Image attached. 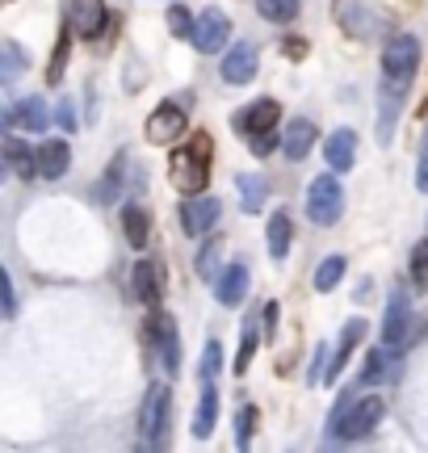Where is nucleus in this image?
<instances>
[{"instance_id": "nucleus-17", "label": "nucleus", "mask_w": 428, "mask_h": 453, "mask_svg": "<svg viewBox=\"0 0 428 453\" xmlns=\"http://www.w3.org/2000/svg\"><path fill=\"white\" fill-rule=\"evenodd\" d=\"M365 340V319H348L345 332H340V344H336V353H328V365H324V382H336L340 373H345L348 357H353V349Z\"/></svg>"}, {"instance_id": "nucleus-39", "label": "nucleus", "mask_w": 428, "mask_h": 453, "mask_svg": "<svg viewBox=\"0 0 428 453\" xmlns=\"http://www.w3.org/2000/svg\"><path fill=\"white\" fill-rule=\"evenodd\" d=\"M252 353H256V327H244V340H240V353H235V373H244L252 365Z\"/></svg>"}, {"instance_id": "nucleus-38", "label": "nucleus", "mask_w": 428, "mask_h": 453, "mask_svg": "<svg viewBox=\"0 0 428 453\" xmlns=\"http://www.w3.org/2000/svg\"><path fill=\"white\" fill-rule=\"evenodd\" d=\"M0 315H4V319H13V315H17L13 277H9V269H4V265H0Z\"/></svg>"}, {"instance_id": "nucleus-4", "label": "nucleus", "mask_w": 428, "mask_h": 453, "mask_svg": "<svg viewBox=\"0 0 428 453\" xmlns=\"http://www.w3.org/2000/svg\"><path fill=\"white\" fill-rule=\"evenodd\" d=\"M340 214H345V189H340L336 173L315 177L311 189H307V219H311L315 226H336Z\"/></svg>"}, {"instance_id": "nucleus-12", "label": "nucleus", "mask_w": 428, "mask_h": 453, "mask_svg": "<svg viewBox=\"0 0 428 453\" xmlns=\"http://www.w3.org/2000/svg\"><path fill=\"white\" fill-rule=\"evenodd\" d=\"M248 286H252V273H248L244 260H231L223 273L214 277V298L223 303V307H240L248 298Z\"/></svg>"}, {"instance_id": "nucleus-19", "label": "nucleus", "mask_w": 428, "mask_h": 453, "mask_svg": "<svg viewBox=\"0 0 428 453\" xmlns=\"http://www.w3.org/2000/svg\"><path fill=\"white\" fill-rule=\"evenodd\" d=\"M324 156H328V168L340 177L357 164V134L353 130H332L328 143H324Z\"/></svg>"}, {"instance_id": "nucleus-24", "label": "nucleus", "mask_w": 428, "mask_h": 453, "mask_svg": "<svg viewBox=\"0 0 428 453\" xmlns=\"http://www.w3.org/2000/svg\"><path fill=\"white\" fill-rule=\"evenodd\" d=\"M235 194H240L244 214H261L264 211V194H269V180H264L261 173H240V177H235Z\"/></svg>"}, {"instance_id": "nucleus-46", "label": "nucleus", "mask_w": 428, "mask_h": 453, "mask_svg": "<svg viewBox=\"0 0 428 453\" xmlns=\"http://www.w3.org/2000/svg\"><path fill=\"white\" fill-rule=\"evenodd\" d=\"M273 324H278V303L264 307V332H269V336H273Z\"/></svg>"}, {"instance_id": "nucleus-27", "label": "nucleus", "mask_w": 428, "mask_h": 453, "mask_svg": "<svg viewBox=\"0 0 428 453\" xmlns=\"http://www.w3.org/2000/svg\"><path fill=\"white\" fill-rule=\"evenodd\" d=\"M399 373V357L391 344H382V349H370V357H365V382H386V378H395Z\"/></svg>"}, {"instance_id": "nucleus-7", "label": "nucleus", "mask_w": 428, "mask_h": 453, "mask_svg": "<svg viewBox=\"0 0 428 453\" xmlns=\"http://www.w3.org/2000/svg\"><path fill=\"white\" fill-rule=\"evenodd\" d=\"M64 9H67V26H72V34H76V38H88V42H97L101 30H105V17H110L105 0H64Z\"/></svg>"}, {"instance_id": "nucleus-42", "label": "nucleus", "mask_w": 428, "mask_h": 453, "mask_svg": "<svg viewBox=\"0 0 428 453\" xmlns=\"http://www.w3.org/2000/svg\"><path fill=\"white\" fill-rule=\"evenodd\" d=\"M324 365H328V344H315V361H311L307 382H324Z\"/></svg>"}, {"instance_id": "nucleus-20", "label": "nucleus", "mask_w": 428, "mask_h": 453, "mask_svg": "<svg viewBox=\"0 0 428 453\" xmlns=\"http://www.w3.org/2000/svg\"><path fill=\"white\" fill-rule=\"evenodd\" d=\"M67 164H72V147L64 139H50V143L38 147V177L59 180L67 173Z\"/></svg>"}, {"instance_id": "nucleus-36", "label": "nucleus", "mask_w": 428, "mask_h": 453, "mask_svg": "<svg viewBox=\"0 0 428 453\" xmlns=\"http://www.w3.org/2000/svg\"><path fill=\"white\" fill-rule=\"evenodd\" d=\"M252 433H256V407L244 403L240 407V416H235V445L248 449V445H252Z\"/></svg>"}, {"instance_id": "nucleus-25", "label": "nucleus", "mask_w": 428, "mask_h": 453, "mask_svg": "<svg viewBox=\"0 0 428 453\" xmlns=\"http://www.w3.org/2000/svg\"><path fill=\"white\" fill-rule=\"evenodd\" d=\"M26 67H30L26 47L4 38V42H0V88H9L13 81H21V76H26Z\"/></svg>"}, {"instance_id": "nucleus-33", "label": "nucleus", "mask_w": 428, "mask_h": 453, "mask_svg": "<svg viewBox=\"0 0 428 453\" xmlns=\"http://www.w3.org/2000/svg\"><path fill=\"white\" fill-rule=\"evenodd\" d=\"M67 55H72V34L64 30L59 38H55V55H50V67H47V84H59V81H64Z\"/></svg>"}, {"instance_id": "nucleus-2", "label": "nucleus", "mask_w": 428, "mask_h": 453, "mask_svg": "<svg viewBox=\"0 0 428 453\" xmlns=\"http://www.w3.org/2000/svg\"><path fill=\"white\" fill-rule=\"evenodd\" d=\"M382 411H386V403H382V395H357V390H345L340 395V403L332 407V441H362L370 437L374 428H378Z\"/></svg>"}, {"instance_id": "nucleus-43", "label": "nucleus", "mask_w": 428, "mask_h": 453, "mask_svg": "<svg viewBox=\"0 0 428 453\" xmlns=\"http://www.w3.org/2000/svg\"><path fill=\"white\" fill-rule=\"evenodd\" d=\"M55 122H59V127L67 130V134H72V130H76V110H72V101H59V110H55Z\"/></svg>"}, {"instance_id": "nucleus-3", "label": "nucleus", "mask_w": 428, "mask_h": 453, "mask_svg": "<svg viewBox=\"0 0 428 453\" xmlns=\"http://www.w3.org/2000/svg\"><path fill=\"white\" fill-rule=\"evenodd\" d=\"M416 67H420V38L416 34H395L386 42V50H382V81L408 88Z\"/></svg>"}, {"instance_id": "nucleus-30", "label": "nucleus", "mask_w": 428, "mask_h": 453, "mask_svg": "<svg viewBox=\"0 0 428 453\" xmlns=\"http://www.w3.org/2000/svg\"><path fill=\"white\" fill-rule=\"evenodd\" d=\"M4 156H9V168H13L17 177L30 180L34 173H38V156H34V151L21 143V139H9V143H4Z\"/></svg>"}, {"instance_id": "nucleus-34", "label": "nucleus", "mask_w": 428, "mask_h": 453, "mask_svg": "<svg viewBox=\"0 0 428 453\" xmlns=\"http://www.w3.org/2000/svg\"><path fill=\"white\" fill-rule=\"evenodd\" d=\"M122 168H126V151H118V160L110 164V173L101 177V185H97L101 202H114V197H118V189H122Z\"/></svg>"}, {"instance_id": "nucleus-11", "label": "nucleus", "mask_w": 428, "mask_h": 453, "mask_svg": "<svg viewBox=\"0 0 428 453\" xmlns=\"http://www.w3.org/2000/svg\"><path fill=\"white\" fill-rule=\"evenodd\" d=\"M332 17H336V26H340L348 38H357V42L378 34V17L370 13L362 0H336V4H332Z\"/></svg>"}, {"instance_id": "nucleus-23", "label": "nucleus", "mask_w": 428, "mask_h": 453, "mask_svg": "<svg viewBox=\"0 0 428 453\" xmlns=\"http://www.w3.org/2000/svg\"><path fill=\"white\" fill-rule=\"evenodd\" d=\"M214 424H218V390H214V382H202V399L194 407V437L206 441L214 433Z\"/></svg>"}, {"instance_id": "nucleus-40", "label": "nucleus", "mask_w": 428, "mask_h": 453, "mask_svg": "<svg viewBox=\"0 0 428 453\" xmlns=\"http://www.w3.org/2000/svg\"><path fill=\"white\" fill-rule=\"evenodd\" d=\"M412 277H416V286H420V290H428V240L412 252Z\"/></svg>"}, {"instance_id": "nucleus-37", "label": "nucleus", "mask_w": 428, "mask_h": 453, "mask_svg": "<svg viewBox=\"0 0 428 453\" xmlns=\"http://www.w3.org/2000/svg\"><path fill=\"white\" fill-rule=\"evenodd\" d=\"M189 30H194V13L181 9V4H172V9H168V34H172V38H189Z\"/></svg>"}, {"instance_id": "nucleus-10", "label": "nucleus", "mask_w": 428, "mask_h": 453, "mask_svg": "<svg viewBox=\"0 0 428 453\" xmlns=\"http://www.w3.org/2000/svg\"><path fill=\"white\" fill-rule=\"evenodd\" d=\"M408 340H412V298L403 290H395L391 303H386V319H382V344L403 349Z\"/></svg>"}, {"instance_id": "nucleus-26", "label": "nucleus", "mask_w": 428, "mask_h": 453, "mask_svg": "<svg viewBox=\"0 0 428 453\" xmlns=\"http://www.w3.org/2000/svg\"><path fill=\"white\" fill-rule=\"evenodd\" d=\"M122 235H126V243L131 248H148L151 240V214L143 211V206H122Z\"/></svg>"}, {"instance_id": "nucleus-18", "label": "nucleus", "mask_w": 428, "mask_h": 453, "mask_svg": "<svg viewBox=\"0 0 428 453\" xmlns=\"http://www.w3.org/2000/svg\"><path fill=\"white\" fill-rule=\"evenodd\" d=\"M315 139H319V130H315L311 118H294L290 127H286V134H281V151H286V160H307V151L315 147Z\"/></svg>"}, {"instance_id": "nucleus-28", "label": "nucleus", "mask_w": 428, "mask_h": 453, "mask_svg": "<svg viewBox=\"0 0 428 453\" xmlns=\"http://www.w3.org/2000/svg\"><path fill=\"white\" fill-rule=\"evenodd\" d=\"M290 235H294L290 214H286V211H273V214H269V231H264V240H269V257H273V260H286V252H290Z\"/></svg>"}, {"instance_id": "nucleus-8", "label": "nucleus", "mask_w": 428, "mask_h": 453, "mask_svg": "<svg viewBox=\"0 0 428 453\" xmlns=\"http://www.w3.org/2000/svg\"><path fill=\"white\" fill-rule=\"evenodd\" d=\"M185 130H189V122H185V110L181 105H172V101H164V105H156L148 118V143L151 147H168V143H177Z\"/></svg>"}, {"instance_id": "nucleus-35", "label": "nucleus", "mask_w": 428, "mask_h": 453, "mask_svg": "<svg viewBox=\"0 0 428 453\" xmlns=\"http://www.w3.org/2000/svg\"><path fill=\"white\" fill-rule=\"evenodd\" d=\"M223 370V344L218 340H206V349H202V370H198V382H214Z\"/></svg>"}, {"instance_id": "nucleus-22", "label": "nucleus", "mask_w": 428, "mask_h": 453, "mask_svg": "<svg viewBox=\"0 0 428 453\" xmlns=\"http://www.w3.org/2000/svg\"><path fill=\"white\" fill-rule=\"evenodd\" d=\"M403 93L399 84L382 81V113H378V143H391L395 139V122H399V105H403Z\"/></svg>"}, {"instance_id": "nucleus-44", "label": "nucleus", "mask_w": 428, "mask_h": 453, "mask_svg": "<svg viewBox=\"0 0 428 453\" xmlns=\"http://www.w3.org/2000/svg\"><path fill=\"white\" fill-rule=\"evenodd\" d=\"M416 185L428 194V139H424V151H420V168H416Z\"/></svg>"}, {"instance_id": "nucleus-45", "label": "nucleus", "mask_w": 428, "mask_h": 453, "mask_svg": "<svg viewBox=\"0 0 428 453\" xmlns=\"http://www.w3.org/2000/svg\"><path fill=\"white\" fill-rule=\"evenodd\" d=\"M286 55L302 59V55H307V42H298V38H286Z\"/></svg>"}, {"instance_id": "nucleus-15", "label": "nucleus", "mask_w": 428, "mask_h": 453, "mask_svg": "<svg viewBox=\"0 0 428 453\" xmlns=\"http://www.w3.org/2000/svg\"><path fill=\"white\" fill-rule=\"evenodd\" d=\"M131 294L143 307H156V303H160V294H164V269H160V260H134Z\"/></svg>"}, {"instance_id": "nucleus-29", "label": "nucleus", "mask_w": 428, "mask_h": 453, "mask_svg": "<svg viewBox=\"0 0 428 453\" xmlns=\"http://www.w3.org/2000/svg\"><path fill=\"white\" fill-rule=\"evenodd\" d=\"M345 269H348L345 257H324V260H319V269H315V290H319V294H332L336 286H340Z\"/></svg>"}, {"instance_id": "nucleus-48", "label": "nucleus", "mask_w": 428, "mask_h": 453, "mask_svg": "<svg viewBox=\"0 0 428 453\" xmlns=\"http://www.w3.org/2000/svg\"><path fill=\"white\" fill-rule=\"evenodd\" d=\"M0 4H9V0H0Z\"/></svg>"}, {"instance_id": "nucleus-13", "label": "nucleus", "mask_w": 428, "mask_h": 453, "mask_svg": "<svg viewBox=\"0 0 428 453\" xmlns=\"http://www.w3.org/2000/svg\"><path fill=\"white\" fill-rule=\"evenodd\" d=\"M151 336L160 344V361H164L168 378H177L181 373V336H177V324H172V315H151Z\"/></svg>"}, {"instance_id": "nucleus-5", "label": "nucleus", "mask_w": 428, "mask_h": 453, "mask_svg": "<svg viewBox=\"0 0 428 453\" xmlns=\"http://www.w3.org/2000/svg\"><path fill=\"white\" fill-rule=\"evenodd\" d=\"M168 416H172L168 387H164V382H151L148 395H143V407H139V433H143V441H148V445H164Z\"/></svg>"}, {"instance_id": "nucleus-16", "label": "nucleus", "mask_w": 428, "mask_h": 453, "mask_svg": "<svg viewBox=\"0 0 428 453\" xmlns=\"http://www.w3.org/2000/svg\"><path fill=\"white\" fill-rule=\"evenodd\" d=\"M256 47L252 42H235V47H227V55H223V64H218V72H223V81L227 84H248L252 76H256Z\"/></svg>"}, {"instance_id": "nucleus-32", "label": "nucleus", "mask_w": 428, "mask_h": 453, "mask_svg": "<svg viewBox=\"0 0 428 453\" xmlns=\"http://www.w3.org/2000/svg\"><path fill=\"white\" fill-rule=\"evenodd\" d=\"M256 13L264 21H273V26H286V21L298 17V0H256Z\"/></svg>"}, {"instance_id": "nucleus-41", "label": "nucleus", "mask_w": 428, "mask_h": 453, "mask_svg": "<svg viewBox=\"0 0 428 453\" xmlns=\"http://www.w3.org/2000/svg\"><path fill=\"white\" fill-rule=\"evenodd\" d=\"M278 130H264V134H256V139H248V147H252V156H273V151H278Z\"/></svg>"}, {"instance_id": "nucleus-21", "label": "nucleus", "mask_w": 428, "mask_h": 453, "mask_svg": "<svg viewBox=\"0 0 428 453\" xmlns=\"http://www.w3.org/2000/svg\"><path fill=\"white\" fill-rule=\"evenodd\" d=\"M13 127H21L26 134H42L50 127V113H47V101L42 97H26L13 105Z\"/></svg>"}, {"instance_id": "nucleus-6", "label": "nucleus", "mask_w": 428, "mask_h": 453, "mask_svg": "<svg viewBox=\"0 0 428 453\" xmlns=\"http://www.w3.org/2000/svg\"><path fill=\"white\" fill-rule=\"evenodd\" d=\"M231 38V21L223 9H202L194 17V30H189V42L202 50V55H218V50L227 47Z\"/></svg>"}, {"instance_id": "nucleus-47", "label": "nucleus", "mask_w": 428, "mask_h": 453, "mask_svg": "<svg viewBox=\"0 0 428 453\" xmlns=\"http://www.w3.org/2000/svg\"><path fill=\"white\" fill-rule=\"evenodd\" d=\"M9 127H13V110L0 101V130H9Z\"/></svg>"}, {"instance_id": "nucleus-1", "label": "nucleus", "mask_w": 428, "mask_h": 453, "mask_svg": "<svg viewBox=\"0 0 428 453\" xmlns=\"http://www.w3.org/2000/svg\"><path fill=\"white\" fill-rule=\"evenodd\" d=\"M210 156H214V139L206 130L189 134V143L168 156V180L177 185V194H206V185H210Z\"/></svg>"}, {"instance_id": "nucleus-14", "label": "nucleus", "mask_w": 428, "mask_h": 453, "mask_svg": "<svg viewBox=\"0 0 428 453\" xmlns=\"http://www.w3.org/2000/svg\"><path fill=\"white\" fill-rule=\"evenodd\" d=\"M218 214H223V202L218 197H189L181 206V231L185 235H206L214 223H218Z\"/></svg>"}, {"instance_id": "nucleus-9", "label": "nucleus", "mask_w": 428, "mask_h": 453, "mask_svg": "<svg viewBox=\"0 0 428 453\" xmlns=\"http://www.w3.org/2000/svg\"><path fill=\"white\" fill-rule=\"evenodd\" d=\"M278 118H281V105L278 101H252V105H244V110L231 118V127H235V134L240 139H256V134H264V130H278Z\"/></svg>"}, {"instance_id": "nucleus-31", "label": "nucleus", "mask_w": 428, "mask_h": 453, "mask_svg": "<svg viewBox=\"0 0 428 453\" xmlns=\"http://www.w3.org/2000/svg\"><path fill=\"white\" fill-rule=\"evenodd\" d=\"M218 260H223V240L210 235V240L202 243V252L194 257V269H198L202 281H214V277H218Z\"/></svg>"}]
</instances>
